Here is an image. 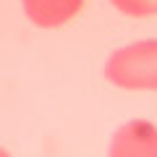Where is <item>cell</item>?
I'll list each match as a JSON object with an SVG mask.
<instances>
[{
	"label": "cell",
	"mask_w": 157,
	"mask_h": 157,
	"mask_svg": "<svg viewBox=\"0 0 157 157\" xmlns=\"http://www.w3.org/2000/svg\"><path fill=\"white\" fill-rule=\"evenodd\" d=\"M105 78L121 89H157V39L115 50L107 58Z\"/></svg>",
	"instance_id": "cell-1"
},
{
	"label": "cell",
	"mask_w": 157,
	"mask_h": 157,
	"mask_svg": "<svg viewBox=\"0 0 157 157\" xmlns=\"http://www.w3.org/2000/svg\"><path fill=\"white\" fill-rule=\"evenodd\" d=\"M113 157H157V128L149 121H128L115 131L110 144Z\"/></svg>",
	"instance_id": "cell-2"
},
{
	"label": "cell",
	"mask_w": 157,
	"mask_h": 157,
	"mask_svg": "<svg viewBox=\"0 0 157 157\" xmlns=\"http://www.w3.org/2000/svg\"><path fill=\"white\" fill-rule=\"evenodd\" d=\"M84 0H24V11L32 24L42 29H58L81 13Z\"/></svg>",
	"instance_id": "cell-3"
},
{
	"label": "cell",
	"mask_w": 157,
	"mask_h": 157,
	"mask_svg": "<svg viewBox=\"0 0 157 157\" xmlns=\"http://www.w3.org/2000/svg\"><path fill=\"white\" fill-rule=\"evenodd\" d=\"M115 11L126 13L134 18H147V16H157V0H110Z\"/></svg>",
	"instance_id": "cell-4"
}]
</instances>
